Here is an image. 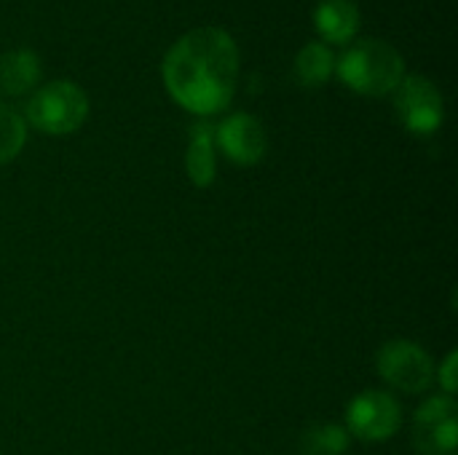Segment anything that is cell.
<instances>
[{
  "instance_id": "obj_8",
  "label": "cell",
  "mask_w": 458,
  "mask_h": 455,
  "mask_svg": "<svg viewBox=\"0 0 458 455\" xmlns=\"http://www.w3.org/2000/svg\"><path fill=\"white\" fill-rule=\"evenodd\" d=\"M215 145L236 166H255L268 150V137L252 113H233L215 129Z\"/></svg>"
},
{
  "instance_id": "obj_4",
  "label": "cell",
  "mask_w": 458,
  "mask_h": 455,
  "mask_svg": "<svg viewBox=\"0 0 458 455\" xmlns=\"http://www.w3.org/2000/svg\"><path fill=\"white\" fill-rule=\"evenodd\" d=\"M378 375L386 386L403 392V394H421L435 383L437 367L432 357L413 341H389L381 346L376 357Z\"/></svg>"
},
{
  "instance_id": "obj_10",
  "label": "cell",
  "mask_w": 458,
  "mask_h": 455,
  "mask_svg": "<svg viewBox=\"0 0 458 455\" xmlns=\"http://www.w3.org/2000/svg\"><path fill=\"white\" fill-rule=\"evenodd\" d=\"M185 172L196 188H209L217 174L215 158V126L209 121H199L191 129V142L185 153Z\"/></svg>"
},
{
  "instance_id": "obj_3",
  "label": "cell",
  "mask_w": 458,
  "mask_h": 455,
  "mask_svg": "<svg viewBox=\"0 0 458 455\" xmlns=\"http://www.w3.org/2000/svg\"><path fill=\"white\" fill-rule=\"evenodd\" d=\"M89 115V97L72 80H51L40 86L24 107V123L40 134H72Z\"/></svg>"
},
{
  "instance_id": "obj_11",
  "label": "cell",
  "mask_w": 458,
  "mask_h": 455,
  "mask_svg": "<svg viewBox=\"0 0 458 455\" xmlns=\"http://www.w3.org/2000/svg\"><path fill=\"white\" fill-rule=\"evenodd\" d=\"M43 64L40 56L30 48H16L0 56V94L24 97L40 80Z\"/></svg>"
},
{
  "instance_id": "obj_2",
  "label": "cell",
  "mask_w": 458,
  "mask_h": 455,
  "mask_svg": "<svg viewBox=\"0 0 458 455\" xmlns=\"http://www.w3.org/2000/svg\"><path fill=\"white\" fill-rule=\"evenodd\" d=\"M335 70L352 91L365 97L394 94L405 78V62L400 51L384 40H357L341 54Z\"/></svg>"
},
{
  "instance_id": "obj_15",
  "label": "cell",
  "mask_w": 458,
  "mask_h": 455,
  "mask_svg": "<svg viewBox=\"0 0 458 455\" xmlns=\"http://www.w3.org/2000/svg\"><path fill=\"white\" fill-rule=\"evenodd\" d=\"M456 370H458V354L456 351H451V354L445 357V362L437 367V375H435V381L445 389V394H448V397H454V394H456V386H458Z\"/></svg>"
},
{
  "instance_id": "obj_14",
  "label": "cell",
  "mask_w": 458,
  "mask_h": 455,
  "mask_svg": "<svg viewBox=\"0 0 458 455\" xmlns=\"http://www.w3.org/2000/svg\"><path fill=\"white\" fill-rule=\"evenodd\" d=\"M24 142H27L24 118L5 102H0V166L11 164L21 153Z\"/></svg>"
},
{
  "instance_id": "obj_6",
  "label": "cell",
  "mask_w": 458,
  "mask_h": 455,
  "mask_svg": "<svg viewBox=\"0 0 458 455\" xmlns=\"http://www.w3.org/2000/svg\"><path fill=\"white\" fill-rule=\"evenodd\" d=\"M394 110L413 134H435L445 121L440 88L427 75H405L394 88Z\"/></svg>"
},
{
  "instance_id": "obj_7",
  "label": "cell",
  "mask_w": 458,
  "mask_h": 455,
  "mask_svg": "<svg viewBox=\"0 0 458 455\" xmlns=\"http://www.w3.org/2000/svg\"><path fill=\"white\" fill-rule=\"evenodd\" d=\"M413 448L421 455H456L458 402L454 397H432L416 410Z\"/></svg>"
},
{
  "instance_id": "obj_5",
  "label": "cell",
  "mask_w": 458,
  "mask_h": 455,
  "mask_svg": "<svg viewBox=\"0 0 458 455\" xmlns=\"http://www.w3.org/2000/svg\"><path fill=\"white\" fill-rule=\"evenodd\" d=\"M403 426V405L394 394L368 389L357 394L346 408V432L362 442H386Z\"/></svg>"
},
{
  "instance_id": "obj_9",
  "label": "cell",
  "mask_w": 458,
  "mask_h": 455,
  "mask_svg": "<svg viewBox=\"0 0 458 455\" xmlns=\"http://www.w3.org/2000/svg\"><path fill=\"white\" fill-rule=\"evenodd\" d=\"M314 27L327 43H349L360 32L357 0H319Z\"/></svg>"
},
{
  "instance_id": "obj_13",
  "label": "cell",
  "mask_w": 458,
  "mask_h": 455,
  "mask_svg": "<svg viewBox=\"0 0 458 455\" xmlns=\"http://www.w3.org/2000/svg\"><path fill=\"white\" fill-rule=\"evenodd\" d=\"M349 432L338 424H317L303 432L301 455H344L349 451Z\"/></svg>"
},
{
  "instance_id": "obj_12",
  "label": "cell",
  "mask_w": 458,
  "mask_h": 455,
  "mask_svg": "<svg viewBox=\"0 0 458 455\" xmlns=\"http://www.w3.org/2000/svg\"><path fill=\"white\" fill-rule=\"evenodd\" d=\"M335 70L333 51L325 43H306L295 56V78L301 86H322Z\"/></svg>"
},
{
  "instance_id": "obj_1",
  "label": "cell",
  "mask_w": 458,
  "mask_h": 455,
  "mask_svg": "<svg viewBox=\"0 0 458 455\" xmlns=\"http://www.w3.org/2000/svg\"><path fill=\"white\" fill-rule=\"evenodd\" d=\"M169 97L193 115L223 113L239 83V48L220 27H199L182 35L164 56Z\"/></svg>"
}]
</instances>
